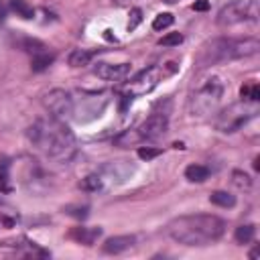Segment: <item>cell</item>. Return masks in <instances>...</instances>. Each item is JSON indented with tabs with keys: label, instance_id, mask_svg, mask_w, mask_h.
Segmentation results:
<instances>
[{
	"label": "cell",
	"instance_id": "obj_29",
	"mask_svg": "<svg viewBox=\"0 0 260 260\" xmlns=\"http://www.w3.org/2000/svg\"><path fill=\"white\" fill-rule=\"evenodd\" d=\"M65 211L69 213V215H73V217H79V219H83V217H87V211H89V207L87 205H83V207H65Z\"/></svg>",
	"mask_w": 260,
	"mask_h": 260
},
{
	"label": "cell",
	"instance_id": "obj_14",
	"mask_svg": "<svg viewBox=\"0 0 260 260\" xmlns=\"http://www.w3.org/2000/svg\"><path fill=\"white\" fill-rule=\"evenodd\" d=\"M209 177V169L203 167V165H189L185 169V179L191 181V183H201Z\"/></svg>",
	"mask_w": 260,
	"mask_h": 260
},
{
	"label": "cell",
	"instance_id": "obj_20",
	"mask_svg": "<svg viewBox=\"0 0 260 260\" xmlns=\"http://www.w3.org/2000/svg\"><path fill=\"white\" fill-rule=\"evenodd\" d=\"M173 22H175V16H173L171 12H160V14L154 16L152 28H154V30H165V28H169Z\"/></svg>",
	"mask_w": 260,
	"mask_h": 260
},
{
	"label": "cell",
	"instance_id": "obj_27",
	"mask_svg": "<svg viewBox=\"0 0 260 260\" xmlns=\"http://www.w3.org/2000/svg\"><path fill=\"white\" fill-rule=\"evenodd\" d=\"M160 148H150V146H140L138 148V158H142V160H152V158H156V156H160Z\"/></svg>",
	"mask_w": 260,
	"mask_h": 260
},
{
	"label": "cell",
	"instance_id": "obj_7",
	"mask_svg": "<svg viewBox=\"0 0 260 260\" xmlns=\"http://www.w3.org/2000/svg\"><path fill=\"white\" fill-rule=\"evenodd\" d=\"M108 93H81L79 100L73 98V118L77 122H87L93 118H100L102 112L108 106Z\"/></svg>",
	"mask_w": 260,
	"mask_h": 260
},
{
	"label": "cell",
	"instance_id": "obj_16",
	"mask_svg": "<svg viewBox=\"0 0 260 260\" xmlns=\"http://www.w3.org/2000/svg\"><path fill=\"white\" fill-rule=\"evenodd\" d=\"M209 201L213 205H217V207H234L236 205V197L232 193H228V191H213L209 195Z\"/></svg>",
	"mask_w": 260,
	"mask_h": 260
},
{
	"label": "cell",
	"instance_id": "obj_2",
	"mask_svg": "<svg viewBox=\"0 0 260 260\" xmlns=\"http://www.w3.org/2000/svg\"><path fill=\"white\" fill-rule=\"evenodd\" d=\"M228 223L211 213L181 215L167 223V236L183 246H209L225 234Z\"/></svg>",
	"mask_w": 260,
	"mask_h": 260
},
{
	"label": "cell",
	"instance_id": "obj_36",
	"mask_svg": "<svg viewBox=\"0 0 260 260\" xmlns=\"http://www.w3.org/2000/svg\"><path fill=\"white\" fill-rule=\"evenodd\" d=\"M116 2H118V4H122V2H126V0H116Z\"/></svg>",
	"mask_w": 260,
	"mask_h": 260
},
{
	"label": "cell",
	"instance_id": "obj_24",
	"mask_svg": "<svg viewBox=\"0 0 260 260\" xmlns=\"http://www.w3.org/2000/svg\"><path fill=\"white\" fill-rule=\"evenodd\" d=\"M181 43H183V35H181V32H169V35H165V37L158 41L160 47H177V45H181Z\"/></svg>",
	"mask_w": 260,
	"mask_h": 260
},
{
	"label": "cell",
	"instance_id": "obj_18",
	"mask_svg": "<svg viewBox=\"0 0 260 260\" xmlns=\"http://www.w3.org/2000/svg\"><path fill=\"white\" fill-rule=\"evenodd\" d=\"M254 234H256V225L246 223V225L236 228L234 238H236V242H238V244H250V242L254 240Z\"/></svg>",
	"mask_w": 260,
	"mask_h": 260
},
{
	"label": "cell",
	"instance_id": "obj_3",
	"mask_svg": "<svg viewBox=\"0 0 260 260\" xmlns=\"http://www.w3.org/2000/svg\"><path fill=\"white\" fill-rule=\"evenodd\" d=\"M260 51L258 39L246 37V39H215L205 49L201 51V65H213V63H223V61H234V59H244L252 57Z\"/></svg>",
	"mask_w": 260,
	"mask_h": 260
},
{
	"label": "cell",
	"instance_id": "obj_10",
	"mask_svg": "<svg viewBox=\"0 0 260 260\" xmlns=\"http://www.w3.org/2000/svg\"><path fill=\"white\" fill-rule=\"evenodd\" d=\"M167 130H169V116L162 114V112H152L136 128L140 140H158V138H162L167 134Z\"/></svg>",
	"mask_w": 260,
	"mask_h": 260
},
{
	"label": "cell",
	"instance_id": "obj_4",
	"mask_svg": "<svg viewBox=\"0 0 260 260\" xmlns=\"http://www.w3.org/2000/svg\"><path fill=\"white\" fill-rule=\"evenodd\" d=\"M225 91V83L221 77L217 75H207L203 79H199L193 89L189 91V100H187V108L191 116L203 118L215 112V108L219 106L221 98Z\"/></svg>",
	"mask_w": 260,
	"mask_h": 260
},
{
	"label": "cell",
	"instance_id": "obj_11",
	"mask_svg": "<svg viewBox=\"0 0 260 260\" xmlns=\"http://www.w3.org/2000/svg\"><path fill=\"white\" fill-rule=\"evenodd\" d=\"M132 71L130 63H98L93 73L104 81H124Z\"/></svg>",
	"mask_w": 260,
	"mask_h": 260
},
{
	"label": "cell",
	"instance_id": "obj_19",
	"mask_svg": "<svg viewBox=\"0 0 260 260\" xmlns=\"http://www.w3.org/2000/svg\"><path fill=\"white\" fill-rule=\"evenodd\" d=\"M81 187H83L85 191H102L106 185H104L100 173H91V175H87V177L81 181Z\"/></svg>",
	"mask_w": 260,
	"mask_h": 260
},
{
	"label": "cell",
	"instance_id": "obj_6",
	"mask_svg": "<svg viewBox=\"0 0 260 260\" xmlns=\"http://www.w3.org/2000/svg\"><path fill=\"white\" fill-rule=\"evenodd\" d=\"M258 14H260L258 0H234L217 12L215 22L219 26H232L238 22H256Z\"/></svg>",
	"mask_w": 260,
	"mask_h": 260
},
{
	"label": "cell",
	"instance_id": "obj_12",
	"mask_svg": "<svg viewBox=\"0 0 260 260\" xmlns=\"http://www.w3.org/2000/svg\"><path fill=\"white\" fill-rule=\"evenodd\" d=\"M136 244V238L134 236H112L104 242L102 250L106 254H122L126 250H130L132 246Z\"/></svg>",
	"mask_w": 260,
	"mask_h": 260
},
{
	"label": "cell",
	"instance_id": "obj_25",
	"mask_svg": "<svg viewBox=\"0 0 260 260\" xmlns=\"http://www.w3.org/2000/svg\"><path fill=\"white\" fill-rule=\"evenodd\" d=\"M22 47H24V51H28V53H32V55H39V53H43V51L47 49L45 43H41V41H37V39H24Z\"/></svg>",
	"mask_w": 260,
	"mask_h": 260
},
{
	"label": "cell",
	"instance_id": "obj_13",
	"mask_svg": "<svg viewBox=\"0 0 260 260\" xmlns=\"http://www.w3.org/2000/svg\"><path fill=\"white\" fill-rule=\"evenodd\" d=\"M100 236H102V228H73L69 232V238L83 246H91Z\"/></svg>",
	"mask_w": 260,
	"mask_h": 260
},
{
	"label": "cell",
	"instance_id": "obj_23",
	"mask_svg": "<svg viewBox=\"0 0 260 260\" xmlns=\"http://www.w3.org/2000/svg\"><path fill=\"white\" fill-rule=\"evenodd\" d=\"M240 93H242V98L248 100V102H258V98H260V87H258V83L252 81V83H248V85H242Z\"/></svg>",
	"mask_w": 260,
	"mask_h": 260
},
{
	"label": "cell",
	"instance_id": "obj_17",
	"mask_svg": "<svg viewBox=\"0 0 260 260\" xmlns=\"http://www.w3.org/2000/svg\"><path fill=\"white\" fill-rule=\"evenodd\" d=\"M53 61H55V57H53L51 53L43 51V53H39V55H32V63H30V67H32L35 73H41V71H45Z\"/></svg>",
	"mask_w": 260,
	"mask_h": 260
},
{
	"label": "cell",
	"instance_id": "obj_5",
	"mask_svg": "<svg viewBox=\"0 0 260 260\" xmlns=\"http://www.w3.org/2000/svg\"><path fill=\"white\" fill-rule=\"evenodd\" d=\"M256 114H258V102H248V100L236 102L217 114L215 128L223 134H232L240 130L244 124H248Z\"/></svg>",
	"mask_w": 260,
	"mask_h": 260
},
{
	"label": "cell",
	"instance_id": "obj_8",
	"mask_svg": "<svg viewBox=\"0 0 260 260\" xmlns=\"http://www.w3.org/2000/svg\"><path fill=\"white\" fill-rule=\"evenodd\" d=\"M43 104L49 110V116L57 120L65 122L67 118H73V95L65 89H51L49 93H45Z\"/></svg>",
	"mask_w": 260,
	"mask_h": 260
},
{
	"label": "cell",
	"instance_id": "obj_22",
	"mask_svg": "<svg viewBox=\"0 0 260 260\" xmlns=\"http://www.w3.org/2000/svg\"><path fill=\"white\" fill-rule=\"evenodd\" d=\"M114 142H116L118 146H130V144L140 142V136H138V132H136V130H126V132H122Z\"/></svg>",
	"mask_w": 260,
	"mask_h": 260
},
{
	"label": "cell",
	"instance_id": "obj_28",
	"mask_svg": "<svg viewBox=\"0 0 260 260\" xmlns=\"http://www.w3.org/2000/svg\"><path fill=\"white\" fill-rule=\"evenodd\" d=\"M140 22H142V10L140 8H132L130 10V18H128V30H134Z\"/></svg>",
	"mask_w": 260,
	"mask_h": 260
},
{
	"label": "cell",
	"instance_id": "obj_26",
	"mask_svg": "<svg viewBox=\"0 0 260 260\" xmlns=\"http://www.w3.org/2000/svg\"><path fill=\"white\" fill-rule=\"evenodd\" d=\"M232 177H234V185H236V187H240V189H250L252 179H250L246 173H242V171H234Z\"/></svg>",
	"mask_w": 260,
	"mask_h": 260
},
{
	"label": "cell",
	"instance_id": "obj_30",
	"mask_svg": "<svg viewBox=\"0 0 260 260\" xmlns=\"http://www.w3.org/2000/svg\"><path fill=\"white\" fill-rule=\"evenodd\" d=\"M209 8V2L207 0H195L193 2V10H197V12H205Z\"/></svg>",
	"mask_w": 260,
	"mask_h": 260
},
{
	"label": "cell",
	"instance_id": "obj_34",
	"mask_svg": "<svg viewBox=\"0 0 260 260\" xmlns=\"http://www.w3.org/2000/svg\"><path fill=\"white\" fill-rule=\"evenodd\" d=\"M256 256H258V248H254V250L250 252V258H256Z\"/></svg>",
	"mask_w": 260,
	"mask_h": 260
},
{
	"label": "cell",
	"instance_id": "obj_1",
	"mask_svg": "<svg viewBox=\"0 0 260 260\" xmlns=\"http://www.w3.org/2000/svg\"><path fill=\"white\" fill-rule=\"evenodd\" d=\"M26 136L39 150L59 162H69L77 152L75 134L63 120H57L53 116L41 118L32 126H28Z\"/></svg>",
	"mask_w": 260,
	"mask_h": 260
},
{
	"label": "cell",
	"instance_id": "obj_9",
	"mask_svg": "<svg viewBox=\"0 0 260 260\" xmlns=\"http://www.w3.org/2000/svg\"><path fill=\"white\" fill-rule=\"evenodd\" d=\"M160 77H162L160 67H146V69H142L140 73H136L132 77V81L128 83V91L126 93H130L132 98L134 95H144V93L152 91L158 85Z\"/></svg>",
	"mask_w": 260,
	"mask_h": 260
},
{
	"label": "cell",
	"instance_id": "obj_31",
	"mask_svg": "<svg viewBox=\"0 0 260 260\" xmlns=\"http://www.w3.org/2000/svg\"><path fill=\"white\" fill-rule=\"evenodd\" d=\"M12 228L14 225V219L12 217H6V215H0V228Z\"/></svg>",
	"mask_w": 260,
	"mask_h": 260
},
{
	"label": "cell",
	"instance_id": "obj_15",
	"mask_svg": "<svg viewBox=\"0 0 260 260\" xmlns=\"http://www.w3.org/2000/svg\"><path fill=\"white\" fill-rule=\"evenodd\" d=\"M91 57H93L91 51H87V49H75L69 55V65L71 67H85V65H89Z\"/></svg>",
	"mask_w": 260,
	"mask_h": 260
},
{
	"label": "cell",
	"instance_id": "obj_21",
	"mask_svg": "<svg viewBox=\"0 0 260 260\" xmlns=\"http://www.w3.org/2000/svg\"><path fill=\"white\" fill-rule=\"evenodd\" d=\"M10 8H12L18 16H22V18H32V16H35V10H32L24 0H12V2H10Z\"/></svg>",
	"mask_w": 260,
	"mask_h": 260
},
{
	"label": "cell",
	"instance_id": "obj_32",
	"mask_svg": "<svg viewBox=\"0 0 260 260\" xmlns=\"http://www.w3.org/2000/svg\"><path fill=\"white\" fill-rule=\"evenodd\" d=\"M6 18V6L0 2V20H4Z\"/></svg>",
	"mask_w": 260,
	"mask_h": 260
},
{
	"label": "cell",
	"instance_id": "obj_35",
	"mask_svg": "<svg viewBox=\"0 0 260 260\" xmlns=\"http://www.w3.org/2000/svg\"><path fill=\"white\" fill-rule=\"evenodd\" d=\"M165 2H169V4H173V2H177V0H165Z\"/></svg>",
	"mask_w": 260,
	"mask_h": 260
},
{
	"label": "cell",
	"instance_id": "obj_33",
	"mask_svg": "<svg viewBox=\"0 0 260 260\" xmlns=\"http://www.w3.org/2000/svg\"><path fill=\"white\" fill-rule=\"evenodd\" d=\"M106 39H108V41H116V37L112 35V30H106Z\"/></svg>",
	"mask_w": 260,
	"mask_h": 260
}]
</instances>
